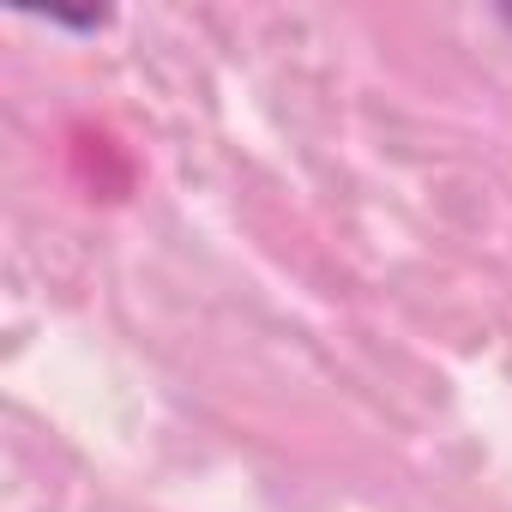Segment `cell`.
Wrapping results in <instances>:
<instances>
[{
	"instance_id": "cell-1",
	"label": "cell",
	"mask_w": 512,
	"mask_h": 512,
	"mask_svg": "<svg viewBox=\"0 0 512 512\" xmlns=\"http://www.w3.org/2000/svg\"><path fill=\"white\" fill-rule=\"evenodd\" d=\"M31 19H43L49 31H79V37L109 31V13H61V7H49V13H31Z\"/></svg>"
},
{
	"instance_id": "cell-2",
	"label": "cell",
	"mask_w": 512,
	"mask_h": 512,
	"mask_svg": "<svg viewBox=\"0 0 512 512\" xmlns=\"http://www.w3.org/2000/svg\"><path fill=\"white\" fill-rule=\"evenodd\" d=\"M494 19H500V25H506V31H512V7H500V13H494Z\"/></svg>"
}]
</instances>
